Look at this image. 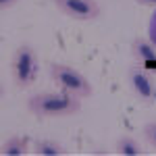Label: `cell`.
Here are the masks:
<instances>
[{"label":"cell","mask_w":156,"mask_h":156,"mask_svg":"<svg viewBox=\"0 0 156 156\" xmlns=\"http://www.w3.org/2000/svg\"><path fill=\"white\" fill-rule=\"evenodd\" d=\"M131 54L137 62H150V60H156V46L146 37H133Z\"/></svg>","instance_id":"obj_6"},{"label":"cell","mask_w":156,"mask_h":156,"mask_svg":"<svg viewBox=\"0 0 156 156\" xmlns=\"http://www.w3.org/2000/svg\"><path fill=\"white\" fill-rule=\"evenodd\" d=\"M27 152H29V140L23 137V135H12L2 146V154L4 156H25Z\"/></svg>","instance_id":"obj_7"},{"label":"cell","mask_w":156,"mask_h":156,"mask_svg":"<svg viewBox=\"0 0 156 156\" xmlns=\"http://www.w3.org/2000/svg\"><path fill=\"white\" fill-rule=\"evenodd\" d=\"M135 2L142 6H156V0H135Z\"/></svg>","instance_id":"obj_12"},{"label":"cell","mask_w":156,"mask_h":156,"mask_svg":"<svg viewBox=\"0 0 156 156\" xmlns=\"http://www.w3.org/2000/svg\"><path fill=\"white\" fill-rule=\"evenodd\" d=\"M27 110L40 119H62L81 110V98L67 92H40L27 98Z\"/></svg>","instance_id":"obj_1"},{"label":"cell","mask_w":156,"mask_h":156,"mask_svg":"<svg viewBox=\"0 0 156 156\" xmlns=\"http://www.w3.org/2000/svg\"><path fill=\"white\" fill-rule=\"evenodd\" d=\"M142 133H144L146 142L152 146V148H156V121H152V123H146L144 129H142Z\"/></svg>","instance_id":"obj_10"},{"label":"cell","mask_w":156,"mask_h":156,"mask_svg":"<svg viewBox=\"0 0 156 156\" xmlns=\"http://www.w3.org/2000/svg\"><path fill=\"white\" fill-rule=\"evenodd\" d=\"M54 4L65 17L75 21H96L100 17L96 0H54Z\"/></svg>","instance_id":"obj_5"},{"label":"cell","mask_w":156,"mask_h":156,"mask_svg":"<svg viewBox=\"0 0 156 156\" xmlns=\"http://www.w3.org/2000/svg\"><path fill=\"white\" fill-rule=\"evenodd\" d=\"M34 152L37 156H62L65 148L54 140H37L34 144Z\"/></svg>","instance_id":"obj_9"},{"label":"cell","mask_w":156,"mask_h":156,"mask_svg":"<svg viewBox=\"0 0 156 156\" xmlns=\"http://www.w3.org/2000/svg\"><path fill=\"white\" fill-rule=\"evenodd\" d=\"M17 2H19V0H0V6H2V9H11Z\"/></svg>","instance_id":"obj_11"},{"label":"cell","mask_w":156,"mask_h":156,"mask_svg":"<svg viewBox=\"0 0 156 156\" xmlns=\"http://www.w3.org/2000/svg\"><path fill=\"white\" fill-rule=\"evenodd\" d=\"M48 75L54 83L58 85L62 92L73 94L77 98H90L94 94V87L90 83V79L85 77L83 73H79L77 69H73L69 65L62 62H50L48 65Z\"/></svg>","instance_id":"obj_2"},{"label":"cell","mask_w":156,"mask_h":156,"mask_svg":"<svg viewBox=\"0 0 156 156\" xmlns=\"http://www.w3.org/2000/svg\"><path fill=\"white\" fill-rule=\"evenodd\" d=\"M11 75L17 87H29L36 83L40 75V60H37L36 50L29 44H23L15 50L11 60Z\"/></svg>","instance_id":"obj_3"},{"label":"cell","mask_w":156,"mask_h":156,"mask_svg":"<svg viewBox=\"0 0 156 156\" xmlns=\"http://www.w3.org/2000/svg\"><path fill=\"white\" fill-rule=\"evenodd\" d=\"M127 81L133 96L142 104H156V79L142 67H129Z\"/></svg>","instance_id":"obj_4"},{"label":"cell","mask_w":156,"mask_h":156,"mask_svg":"<svg viewBox=\"0 0 156 156\" xmlns=\"http://www.w3.org/2000/svg\"><path fill=\"white\" fill-rule=\"evenodd\" d=\"M115 150H117V154H121V156H140L142 154V148H140V144H137V140L131 137V135L119 137Z\"/></svg>","instance_id":"obj_8"}]
</instances>
